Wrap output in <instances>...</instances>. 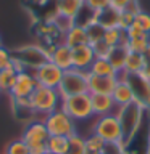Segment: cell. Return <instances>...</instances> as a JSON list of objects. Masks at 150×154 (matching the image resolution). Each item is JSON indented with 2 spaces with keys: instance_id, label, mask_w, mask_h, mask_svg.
Wrapping results in <instances>:
<instances>
[{
  "instance_id": "1",
  "label": "cell",
  "mask_w": 150,
  "mask_h": 154,
  "mask_svg": "<svg viewBox=\"0 0 150 154\" xmlns=\"http://www.w3.org/2000/svg\"><path fill=\"white\" fill-rule=\"evenodd\" d=\"M11 55H13V61H15V67L18 71L31 69L32 72L34 69H37V67H41L42 64L50 61V51H47L45 48H42L39 45L19 47Z\"/></svg>"
},
{
  "instance_id": "2",
  "label": "cell",
  "mask_w": 150,
  "mask_h": 154,
  "mask_svg": "<svg viewBox=\"0 0 150 154\" xmlns=\"http://www.w3.org/2000/svg\"><path fill=\"white\" fill-rule=\"evenodd\" d=\"M144 106L139 103V101H134L124 108H118V112L116 116L119 117L121 127H123V141L124 144L129 143V140L135 135V132L140 127V122H142V112H144ZM123 146V143H121Z\"/></svg>"
},
{
  "instance_id": "3",
  "label": "cell",
  "mask_w": 150,
  "mask_h": 154,
  "mask_svg": "<svg viewBox=\"0 0 150 154\" xmlns=\"http://www.w3.org/2000/svg\"><path fill=\"white\" fill-rule=\"evenodd\" d=\"M92 133L99 135L106 144H118V146H121V143H123V127H121L119 117L116 114L100 116L95 120Z\"/></svg>"
},
{
  "instance_id": "4",
  "label": "cell",
  "mask_w": 150,
  "mask_h": 154,
  "mask_svg": "<svg viewBox=\"0 0 150 154\" xmlns=\"http://www.w3.org/2000/svg\"><path fill=\"white\" fill-rule=\"evenodd\" d=\"M29 101H31V108L34 112H41L45 116L61 106V96L58 93V90L42 85H37L34 93L29 96Z\"/></svg>"
},
{
  "instance_id": "5",
  "label": "cell",
  "mask_w": 150,
  "mask_h": 154,
  "mask_svg": "<svg viewBox=\"0 0 150 154\" xmlns=\"http://www.w3.org/2000/svg\"><path fill=\"white\" fill-rule=\"evenodd\" d=\"M87 79H89V72L79 71V69H70L63 72L61 84L58 87V93H60L61 100L68 98V96H74L81 93H89L87 88Z\"/></svg>"
},
{
  "instance_id": "6",
  "label": "cell",
  "mask_w": 150,
  "mask_h": 154,
  "mask_svg": "<svg viewBox=\"0 0 150 154\" xmlns=\"http://www.w3.org/2000/svg\"><path fill=\"white\" fill-rule=\"evenodd\" d=\"M60 108L65 111L74 122L76 120H87L94 116L90 93H81V95L63 98Z\"/></svg>"
},
{
  "instance_id": "7",
  "label": "cell",
  "mask_w": 150,
  "mask_h": 154,
  "mask_svg": "<svg viewBox=\"0 0 150 154\" xmlns=\"http://www.w3.org/2000/svg\"><path fill=\"white\" fill-rule=\"evenodd\" d=\"M44 124H45L48 133L55 135V137H68L70 138L71 135L77 133L76 132V122L61 108H58L53 112L47 114L45 119H44Z\"/></svg>"
},
{
  "instance_id": "8",
  "label": "cell",
  "mask_w": 150,
  "mask_h": 154,
  "mask_svg": "<svg viewBox=\"0 0 150 154\" xmlns=\"http://www.w3.org/2000/svg\"><path fill=\"white\" fill-rule=\"evenodd\" d=\"M63 72L58 66H55L52 61L42 64L41 67L32 71V75L36 79L37 85H42V87H48V88H58L61 84V79H63Z\"/></svg>"
},
{
  "instance_id": "9",
  "label": "cell",
  "mask_w": 150,
  "mask_h": 154,
  "mask_svg": "<svg viewBox=\"0 0 150 154\" xmlns=\"http://www.w3.org/2000/svg\"><path fill=\"white\" fill-rule=\"evenodd\" d=\"M48 138H50V133H48L44 120H32V122H29L21 137V140L28 144V148L47 146Z\"/></svg>"
},
{
  "instance_id": "10",
  "label": "cell",
  "mask_w": 150,
  "mask_h": 154,
  "mask_svg": "<svg viewBox=\"0 0 150 154\" xmlns=\"http://www.w3.org/2000/svg\"><path fill=\"white\" fill-rule=\"evenodd\" d=\"M118 77L113 75H94L89 74L87 79V88L90 95H111L118 84Z\"/></svg>"
},
{
  "instance_id": "11",
  "label": "cell",
  "mask_w": 150,
  "mask_h": 154,
  "mask_svg": "<svg viewBox=\"0 0 150 154\" xmlns=\"http://www.w3.org/2000/svg\"><path fill=\"white\" fill-rule=\"evenodd\" d=\"M36 88H37V82L34 79L32 72L19 71L16 77V84H15L13 90L10 91V95L13 98H29Z\"/></svg>"
},
{
  "instance_id": "12",
  "label": "cell",
  "mask_w": 150,
  "mask_h": 154,
  "mask_svg": "<svg viewBox=\"0 0 150 154\" xmlns=\"http://www.w3.org/2000/svg\"><path fill=\"white\" fill-rule=\"evenodd\" d=\"M71 50H73V67H74V69H79V71L89 72L92 63L95 61V53H94L92 45L87 43V45L71 48Z\"/></svg>"
},
{
  "instance_id": "13",
  "label": "cell",
  "mask_w": 150,
  "mask_h": 154,
  "mask_svg": "<svg viewBox=\"0 0 150 154\" xmlns=\"http://www.w3.org/2000/svg\"><path fill=\"white\" fill-rule=\"evenodd\" d=\"M50 61L61 71H70L73 69V50L65 43L55 45L50 50Z\"/></svg>"
},
{
  "instance_id": "14",
  "label": "cell",
  "mask_w": 150,
  "mask_h": 154,
  "mask_svg": "<svg viewBox=\"0 0 150 154\" xmlns=\"http://www.w3.org/2000/svg\"><path fill=\"white\" fill-rule=\"evenodd\" d=\"M111 98H113L115 104L118 106V108H124V106L134 103L135 95H134L132 87L129 85V82L126 79H123V80L119 79L116 87H115V90L111 91Z\"/></svg>"
},
{
  "instance_id": "15",
  "label": "cell",
  "mask_w": 150,
  "mask_h": 154,
  "mask_svg": "<svg viewBox=\"0 0 150 154\" xmlns=\"http://www.w3.org/2000/svg\"><path fill=\"white\" fill-rule=\"evenodd\" d=\"M92 100V109L94 116H106V114H116L118 106L115 104L111 95H90Z\"/></svg>"
},
{
  "instance_id": "16",
  "label": "cell",
  "mask_w": 150,
  "mask_h": 154,
  "mask_svg": "<svg viewBox=\"0 0 150 154\" xmlns=\"http://www.w3.org/2000/svg\"><path fill=\"white\" fill-rule=\"evenodd\" d=\"M65 45H68L70 48H76V47H81V45H87L89 43V37H87V31L86 27L82 26H77L74 24L70 31L65 32Z\"/></svg>"
},
{
  "instance_id": "17",
  "label": "cell",
  "mask_w": 150,
  "mask_h": 154,
  "mask_svg": "<svg viewBox=\"0 0 150 154\" xmlns=\"http://www.w3.org/2000/svg\"><path fill=\"white\" fill-rule=\"evenodd\" d=\"M128 48L126 45H118V47H113L108 53V58L106 60L110 61V64L115 67V71L118 72V77L121 72H124V66H126V60H128Z\"/></svg>"
},
{
  "instance_id": "18",
  "label": "cell",
  "mask_w": 150,
  "mask_h": 154,
  "mask_svg": "<svg viewBox=\"0 0 150 154\" xmlns=\"http://www.w3.org/2000/svg\"><path fill=\"white\" fill-rule=\"evenodd\" d=\"M84 7V0H57V14L74 19Z\"/></svg>"
},
{
  "instance_id": "19",
  "label": "cell",
  "mask_w": 150,
  "mask_h": 154,
  "mask_svg": "<svg viewBox=\"0 0 150 154\" xmlns=\"http://www.w3.org/2000/svg\"><path fill=\"white\" fill-rule=\"evenodd\" d=\"M118 19H119V11H116L111 7L103 10V11H95V23H99L105 29L118 27Z\"/></svg>"
},
{
  "instance_id": "20",
  "label": "cell",
  "mask_w": 150,
  "mask_h": 154,
  "mask_svg": "<svg viewBox=\"0 0 150 154\" xmlns=\"http://www.w3.org/2000/svg\"><path fill=\"white\" fill-rule=\"evenodd\" d=\"M89 74L118 77V72L115 71V67L110 64V61L106 60V58H95V61L92 63V66H90V69H89Z\"/></svg>"
},
{
  "instance_id": "21",
  "label": "cell",
  "mask_w": 150,
  "mask_h": 154,
  "mask_svg": "<svg viewBox=\"0 0 150 154\" xmlns=\"http://www.w3.org/2000/svg\"><path fill=\"white\" fill-rule=\"evenodd\" d=\"M103 42H105L110 48H113V47H118V45H126L128 37H126V32L121 31V29H118V27H110V29H105Z\"/></svg>"
},
{
  "instance_id": "22",
  "label": "cell",
  "mask_w": 150,
  "mask_h": 154,
  "mask_svg": "<svg viewBox=\"0 0 150 154\" xmlns=\"http://www.w3.org/2000/svg\"><path fill=\"white\" fill-rule=\"evenodd\" d=\"M18 69L15 66L7 67V69L0 71V91H11L15 84H16V77H18Z\"/></svg>"
},
{
  "instance_id": "23",
  "label": "cell",
  "mask_w": 150,
  "mask_h": 154,
  "mask_svg": "<svg viewBox=\"0 0 150 154\" xmlns=\"http://www.w3.org/2000/svg\"><path fill=\"white\" fill-rule=\"evenodd\" d=\"M68 143H70V138L68 137H55V135H50V138L47 140V151L52 154H66Z\"/></svg>"
},
{
  "instance_id": "24",
  "label": "cell",
  "mask_w": 150,
  "mask_h": 154,
  "mask_svg": "<svg viewBox=\"0 0 150 154\" xmlns=\"http://www.w3.org/2000/svg\"><path fill=\"white\" fill-rule=\"evenodd\" d=\"M144 66V56L140 53H134L129 51L128 60H126V66H124V74H140Z\"/></svg>"
},
{
  "instance_id": "25",
  "label": "cell",
  "mask_w": 150,
  "mask_h": 154,
  "mask_svg": "<svg viewBox=\"0 0 150 154\" xmlns=\"http://www.w3.org/2000/svg\"><path fill=\"white\" fill-rule=\"evenodd\" d=\"M86 149H87V154H103L106 149V143L99 135L92 133L86 138Z\"/></svg>"
},
{
  "instance_id": "26",
  "label": "cell",
  "mask_w": 150,
  "mask_h": 154,
  "mask_svg": "<svg viewBox=\"0 0 150 154\" xmlns=\"http://www.w3.org/2000/svg\"><path fill=\"white\" fill-rule=\"evenodd\" d=\"M66 154H87L86 149V138L81 137L79 133H74L70 137V143H68V151Z\"/></svg>"
},
{
  "instance_id": "27",
  "label": "cell",
  "mask_w": 150,
  "mask_h": 154,
  "mask_svg": "<svg viewBox=\"0 0 150 154\" xmlns=\"http://www.w3.org/2000/svg\"><path fill=\"white\" fill-rule=\"evenodd\" d=\"M148 45H150V35L139 37V38H128V42H126V48H128V51L140 53V55H144V51L147 50Z\"/></svg>"
},
{
  "instance_id": "28",
  "label": "cell",
  "mask_w": 150,
  "mask_h": 154,
  "mask_svg": "<svg viewBox=\"0 0 150 154\" xmlns=\"http://www.w3.org/2000/svg\"><path fill=\"white\" fill-rule=\"evenodd\" d=\"M87 31V37H89V43L94 45L97 42H102L103 40V35H105V27H102L99 23H92L86 27Z\"/></svg>"
},
{
  "instance_id": "29",
  "label": "cell",
  "mask_w": 150,
  "mask_h": 154,
  "mask_svg": "<svg viewBox=\"0 0 150 154\" xmlns=\"http://www.w3.org/2000/svg\"><path fill=\"white\" fill-rule=\"evenodd\" d=\"M5 154H29V148L19 138V140H15V141H11L8 144L7 149H5Z\"/></svg>"
},
{
  "instance_id": "30",
  "label": "cell",
  "mask_w": 150,
  "mask_h": 154,
  "mask_svg": "<svg viewBox=\"0 0 150 154\" xmlns=\"http://www.w3.org/2000/svg\"><path fill=\"white\" fill-rule=\"evenodd\" d=\"M53 24H55V27H58L60 31L68 32L73 26H74V19L68 18V16H61V14H57L55 19H53Z\"/></svg>"
},
{
  "instance_id": "31",
  "label": "cell",
  "mask_w": 150,
  "mask_h": 154,
  "mask_svg": "<svg viewBox=\"0 0 150 154\" xmlns=\"http://www.w3.org/2000/svg\"><path fill=\"white\" fill-rule=\"evenodd\" d=\"M84 5L92 11H103L110 8V0H84Z\"/></svg>"
},
{
  "instance_id": "32",
  "label": "cell",
  "mask_w": 150,
  "mask_h": 154,
  "mask_svg": "<svg viewBox=\"0 0 150 154\" xmlns=\"http://www.w3.org/2000/svg\"><path fill=\"white\" fill-rule=\"evenodd\" d=\"M15 66V61H13V55L10 53L7 48H0V71L7 69V67H11Z\"/></svg>"
},
{
  "instance_id": "33",
  "label": "cell",
  "mask_w": 150,
  "mask_h": 154,
  "mask_svg": "<svg viewBox=\"0 0 150 154\" xmlns=\"http://www.w3.org/2000/svg\"><path fill=\"white\" fill-rule=\"evenodd\" d=\"M126 37H128V38H139V37H145V35H150V34H147V32H144L142 31V27H140L139 26V24L137 23H132V24H131V26L128 27V29H126Z\"/></svg>"
},
{
  "instance_id": "34",
  "label": "cell",
  "mask_w": 150,
  "mask_h": 154,
  "mask_svg": "<svg viewBox=\"0 0 150 154\" xmlns=\"http://www.w3.org/2000/svg\"><path fill=\"white\" fill-rule=\"evenodd\" d=\"M134 21L137 23L140 27H142L144 32L150 34V14H148V13H145V11L137 13V14H135V19H134Z\"/></svg>"
},
{
  "instance_id": "35",
  "label": "cell",
  "mask_w": 150,
  "mask_h": 154,
  "mask_svg": "<svg viewBox=\"0 0 150 154\" xmlns=\"http://www.w3.org/2000/svg\"><path fill=\"white\" fill-rule=\"evenodd\" d=\"M92 48H94L95 58H108V53H110V50H111V48L106 45L103 40L94 43V45H92Z\"/></svg>"
},
{
  "instance_id": "36",
  "label": "cell",
  "mask_w": 150,
  "mask_h": 154,
  "mask_svg": "<svg viewBox=\"0 0 150 154\" xmlns=\"http://www.w3.org/2000/svg\"><path fill=\"white\" fill-rule=\"evenodd\" d=\"M144 66H142V71H140V75L144 79L150 80V45L147 47V50L144 51Z\"/></svg>"
},
{
  "instance_id": "37",
  "label": "cell",
  "mask_w": 150,
  "mask_h": 154,
  "mask_svg": "<svg viewBox=\"0 0 150 154\" xmlns=\"http://www.w3.org/2000/svg\"><path fill=\"white\" fill-rule=\"evenodd\" d=\"M132 2V0H110V7L116 10V11H124L126 8H128V5Z\"/></svg>"
},
{
  "instance_id": "38",
  "label": "cell",
  "mask_w": 150,
  "mask_h": 154,
  "mask_svg": "<svg viewBox=\"0 0 150 154\" xmlns=\"http://www.w3.org/2000/svg\"><path fill=\"white\" fill-rule=\"evenodd\" d=\"M124 11H128V13H131V14H137V13H140L142 11V10H140V7H139V2L137 0H132V2H131L129 5H128V8L124 10Z\"/></svg>"
},
{
  "instance_id": "39",
  "label": "cell",
  "mask_w": 150,
  "mask_h": 154,
  "mask_svg": "<svg viewBox=\"0 0 150 154\" xmlns=\"http://www.w3.org/2000/svg\"><path fill=\"white\" fill-rule=\"evenodd\" d=\"M0 48H2V37H0Z\"/></svg>"
}]
</instances>
